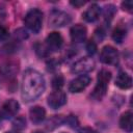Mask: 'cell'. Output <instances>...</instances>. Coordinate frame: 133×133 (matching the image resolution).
Returning <instances> with one entry per match:
<instances>
[{"mask_svg":"<svg viewBox=\"0 0 133 133\" xmlns=\"http://www.w3.org/2000/svg\"><path fill=\"white\" fill-rule=\"evenodd\" d=\"M79 133H98V132H97L96 130L89 128V127H84V128H82V129L80 130Z\"/></svg>","mask_w":133,"mask_h":133,"instance_id":"29","label":"cell"},{"mask_svg":"<svg viewBox=\"0 0 133 133\" xmlns=\"http://www.w3.org/2000/svg\"><path fill=\"white\" fill-rule=\"evenodd\" d=\"M119 127L128 133L132 132L133 128V114L131 111H126L119 118Z\"/></svg>","mask_w":133,"mask_h":133,"instance_id":"16","label":"cell"},{"mask_svg":"<svg viewBox=\"0 0 133 133\" xmlns=\"http://www.w3.org/2000/svg\"><path fill=\"white\" fill-rule=\"evenodd\" d=\"M126 35H127V30L123 26H117L112 32V38L117 44H122L124 42Z\"/></svg>","mask_w":133,"mask_h":133,"instance_id":"17","label":"cell"},{"mask_svg":"<svg viewBox=\"0 0 133 133\" xmlns=\"http://www.w3.org/2000/svg\"><path fill=\"white\" fill-rule=\"evenodd\" d=\"M46 83L42 74L33 69L25 71L22 79L21 96L24 102H32L36 100L45 90Z\"/></svg>","mask_w":133,"mask_h":133,"instance_id":"1","label":"cell"},{"mask_svg":"<svg viewBox=\"0 0 133 133\" xmlns=\"http://www.w3.org/2000/svg\"><path fill=\"white\" fill-rule=\"evenodd\" d=\"M63 83H64L63 77L61 75H56L52 80V87L55 90H60V88L63 86Z\"/></svg>","mask_w":133,"mask_h":133,"instance_id":"21","label":"cell"},{"mask_svg":"<svg viewBox=\"0 0 133 133\" xmlns=\"http://www.w3.org/2000/svg\"><path fill=\"white\" fill-rule=\"evenodd\" d=\"M63 38L59 32H51L46 38V47L49 51H57L61 48Z\"/></svg>","mask_w":133,"mask_h":133,"instance_id":"10","label":"cell"},{"mask_svg":"<svg viewBox=\"0 0 133 133\" xmlns=\"http://www.w3.org/2000/svg\"><path fill=\"white\" fill-rule=\"evenodd\" d=\"M100 60L105 64L116 65L118 63V53L112 46H105L100 53Z\"/></svg>","mask_w":133,"mask_h":133,"instance_id":"6","label":"cell"},{"mask_svg":"<svg viewBox=\"0 0 133 133\" xmlns=\"http://www.w3.org/2000/svg\"><path fill=\"white\" fill-rule=\"evenodd\" d=\"M64 122V118L62 117V115H53L52 117L49 118V121L46 124V128L48 130H54L55 128L59 127L62 123Z\"/></svg>","mask_w":133,"mask_h":133,"instance_id":"18","label":"cell"},{"mask_svg":"<svg viewBox=\"0 0 133 133\" xmlns=\"http://www.w3.org/2000/svg\"><path fill=\"white\" fill-rule=\"evenodd\" d=\"M24 23L33 33H38L43 26V12L37 8L30 9L25 16Z\"/></svg>","mask_w":133,"mask_h":133,"instance_id":"3","label":"cell"},{"mask_svg":"<svg viewBox=\"0 0 133 133\" xmlns=\"http://www.w3.org/2000/svg\"><path fill=\"white\" fill-rule=\"evenodd\" d=\"M86 51L89 55H94L97 52V44L95 43V41L90 39L86 43Z\"/></svg>","mask_w":133,"mask_h":133,"instance_id":"25","label":"cell"},{"mask_svg":"<svg viewBox=\"0 0 133 133\" xmlns=\"http://www.w3.org/2000/svg\"><path fill=\"white\" fill-rule=\"evenodd\" d=\"M34 48H35V52H36L37 55L41 56V57H46V56H48L49 53H50V51L47 49L46 45H42V44L37 43Z\"/></svg>","mask_w":133,"mask_h":133,"instance_id":"22","label":"cell"},{"mask_svg":"<svg viewBox=\"0 0 133 133\" xmlns=\"http://www.w3.org/2000/svg\"><path fill=\"white\" fill-rule=\"evenodd\" d=\"M47 102L52 109H58L66 103V96L61 90H54L49 95Z\"/></svg>","mask_w":133,"mask_h":133,"instance_id":"8","label":"cell"},{"mask_svg":"<svg viewBox=\"0 0 133 133\" xmlns=\"http://www.w3.org/2000/svg\"><path fill=\"white\" fill-rule=\"evenodd\" d=\"M122 7L124 10H127L129 12L132 11V8H133V1L132 0H126L122 3Z\"/></svg>","mask_w":133,"mask_h":133,"instance_id":"27","label":"cell"},{"mask_svg":"<svg viewBox=\"0 0 133 133\" xmlns=\"http://www.w3.org/2000/svg\"><path fill=\"white\" fill-rule=\"evenodd\" d=\"M86 34H87L86 27L82 24H76L70 30L71 39L73 43H76V44L82 43L86 38Z\"/></svg>","mask_w":133,"mask_h":133,"instance_id":"11","label":"cell"},{"mask_svg":"<svg viewBox=\"0 0 133 133\" xmlns=\"http://www.w3.org/2000/svg\"><path fill=\"white\" fill-rule=\"evenodd\" d=\"M61 133H65V132H61Z\"/></svg>","mask_w":133,"mask_h":133,"instance_id":"33","label":"cell"},{"mask_svg":"<svg viewBox=\"0 0 133 133\" xmlns=\"http://www.w3.org/2000/svg\"><path fill=\"white\" fill-rule=\"evenodd\" d=\"M15 37L17 38V42L18 41H24L25 38L28 37V33H27V31L25 29L19 28V29H17L15 31Z\"/></svg>","mask_w":133,"mask_h":133,"instance_id":"23","label":"cell"},{"mask_svg":"<svg viewBox=\"0 0 133 133\" xmlns=\"http://www.w3.org/2000/svg\"><path fill=\"white\" fill-rule=\"evenodd\" d=\"M64 121H65V122L69 124V126L72 127V128H77V127H78V119H77V117L74 116V115L68 116Z\"/></svg>","mask_w":133,"mask_h":133,"instance_id":"26","label":"cell"},{"mask_svg":"<svg viewBox=\"0 0 133 133\" xmlns=\"http://www.w3.org/2000/svg\"><path fill=\"white\" fill-rule=\"evenodd\" d=\"M33 133H44V132H42V131H35V132H33Z\"/></svg>","mask_w":133,"mask_h":133,"instance_id":"32","label":"cell"},{"mask_svg":"<svg viewBox=\"0 0 133 133\" xmlns=\"http://www.w3.org/2000/svg\"><path fill=\"white\" fill-rule=\"evenodd\" d=\"M100 12H101V8L98 4L94 3L91 4L86 10L85 12L83 14V19L86 21V22H89V23H92L95 21H97L99 19V16H100Z\"/></svg>","mask_w":133,"mask_h":133,"instance_id":"13","label":"cell"},{"mask_svg":"<svg viewBox=\"0 0 133 133\" xmlns=\"http://www.w3.org/2000/svg\"><path fill=\"white\" fill-rule=\"evenodd\" d=\"M18 43H16V41H12L11 43L9 44H6L4 47H3V51L6 52V53H11V52H16L18 50Z\"/></svg>","mask_w":133,"mask_h":133,"instance_id":"24","label":"cell"},{"mask_svg":"<svg viewBox=\"0 0 133 133\" xmlns=\"http://www.w3.org/2000/svg\"><path fill=\"white\" fill-rule=\"evenodd\" d=\"M19 72V63L15 60H7L0 65V74L2 77L10 79Z\"/></svg>","mask_w":133,"mask_h":133,"instance_id":"9","label":"cell"},{"mask_svg":"<svg viewBox=\"0 0 133 133\" xmlns=\"http://www.w3.org/2000/svg\"><path fill=\"white\" fill-rule=\"evenodd\" d=\"M29 116L33 124H41L46 117V110L42 106H34L29 110Z\"/></svg>","mask_w":133,"mask_h":133,"instance_id":"14","label":"cell"},{"mask_svg":"<svg viewBox=\"0 0 133 133\" xmlns=\"http://www.w3.org/2000/svg\"><path fill=\"white\" fill-rule=\"evenodd\" d=\"M8 30L5 28V27H3V26H0V41L2 42V41H6L7 39V37H8Z\"/></svg>","mask_w":133,"mask_h":133,"instance_id":"28","label":"cell"},{"mask_svg":"<svg viewBox=\"0 0 133 133\" xmlns=\"http://www.w3.org/2000/svg\"><path fill=\"white\" fill-rule=\"evenodd\" d=\"M115 85L121 89H128L132 86V78L125 72H119L115 79Z\"/></svg>","mask_w":133,"mask_h":133,"instance_id":"15","label":"cell"},{"mask_svg":"<svg viewBox=\"0 0 133 133\" xmlns=\"http://www.w3.org/2000/svg\"><path fill=\"white\" fill-rule=\"evenodd\" d=\"M111 79V73L107 70H101L98 74V81L97 84L91 92V97L95 100H101L107 91L108 83Z\"/></svg>","mask_w":133,"mask_h":133,"instance_id":"2","label":"cell"},{"mask_svg":"<svg viewBox=\"0 0 133 133\" xmlns=\"http://www.w3.org/2000/svg\"><path fill=\"white\" fill-rule=\"evenodd\" d=\"M90 83V77L87 75H80L69 84V90L71 92H80L85 89Z\"/></svg>","mask_w":133,"mask_h":133,"instance_id":"7","label":"cell"},{"mask_svg":"<svg viewBox=\"0 0 133 133\" xmlns=\"http://www.w3.org/2000/svg\"><path fill=\"white\" fill-rule=\"evenodd\" d=\"M115 7H114V5H112V4H109V5H106L105 7H104V19L106 20V21H111L112 20V18L114 17V15H115Z\"/></svg>","mask_w":133,"mask_h":133,"instance_id":"19","label":"cell"},{"mask_svg":"<svg viewBox=\"0 0 133 133\" xmlns=\"http://www.w3.org/2000/svg\"><path fill=\"white\" fill-rule=\"evenodd\" d=\"M95 66V61L92 60V58L90 57H83L80 58L79 60H77L72 69L71 72L73 74H77V75H85L86 73L90 72Z\"/></svg>","mask_w":133,"mask_h":133,"instance_id":"5","label":"cell"},{"mask_svg":"<svg viewBox=\"0 0 133 133\" xmlns=\"http://www.w3.org/2000/svg\"><path fill=\"white\" fill-rule=\"evenodd\" d=\"M6 133H18L17 131H10V132H6Z\"/></svg>","mask_w":133,"mask_h":133,"instance_id":"31","label":"cell"},{"mask_svg":"<svg viewBox=\"0 0 133 133\" xmlns=\"http://www.w3.org/2000/svg\"><path fill=\"white\" fill-rule=\"evenodd\" d=\"M19 108H20L19 103L16 100H14V99H9V100H7L3 104V107H2V115L5 116V117L15 116L18 113Z\"/></svg>","mask_w":133,"mask_h":133,"instance_id":"12","label":"cell"},{"mask_svg":"<svg viewBox=\"0 0 133 133\" xmlns=\"http://www.w3.org/2000/svg\"><path fill=\"white\" fill-rule=\"evenodd\" d=\"M12 127L15 130H23L26 128V119L23 116H19L14 119Z\"/></svg>","mask_w":133,"mask_h":133,"instance_id":"20","label":"cell"},{"mask_svg":"<svg viewBox=\"0 0 133 133\" xmlns=\"http://www.w3.org/2000/svg\"><path fill=\"white\" fill-rule=\"evenodd\" d=\"M72 18L65 11L59 9H53L49 15V25L51 27H63L70 24Z\"/></svg>","mask_w":133,"mask_h":133,"instance_id":"4","label":"cell"},{"mask_svg":"<svg viewBox=\"0 0 133 133\" xmlns=\"http://www.w3.org/2000/svg\"><path fill=\"white\" fill-rule=\"evenodd\" d=\"M71 4L73 5V6H75V7H81L82 5H84L85 4V1H79V0H75V1H71Z\"/></svg>","mask_w":133,"mask_h":133,"instance_id":"30","label":"cell"}]
</instances>
